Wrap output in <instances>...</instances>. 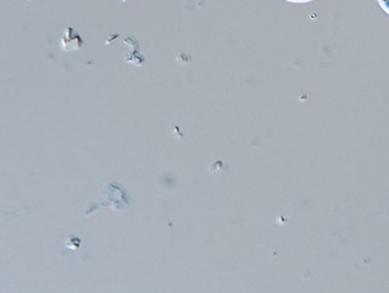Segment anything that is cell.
Masks as SVG:
<instances>
[{
    "label": "cell",
    "instance_id": "7a4b0ae2",
    "mask_svg": "<svg viewBox=\"0 0 389 293\" xmlns=\"http://www.w3.org/2000/svg\"><path fill=\"white\" fill-rule=\"evenodd\" d=\"M287 3H310L312 0H285Z\"/></svg>",
    "mask_w": 389,
    "mask_h": 293
},
{
    "label": "cell",
    "instance_id": "6da1fadb",
    "mask_svg": "<svg viewBox=\"0 0 389 293\" xmlns=\"http://www.w3.org/2000/svg\"><path fill=\"white\" fill-rule=\"evenodd\" d=\"M377 3L380 6L381 9L389 15V0H377Z\"/></svg>",
    "mask_w": 389,
    "mask_h": 293
}]
</instances>
